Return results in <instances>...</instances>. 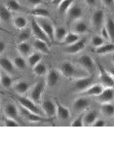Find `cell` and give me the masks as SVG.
<instances>
[{"instance_id": "cell-1", "label": "cell", "mask_w": 114, "mask_h": 146, "mask_svg": "<svg viewBox=\"0 0 114 146\" xmlns=\"http://www.w3.org/2000/svg\"><path fill=\"white\" fill-rule=\"evenodd\" d=\"M98 68H99V77L101 84L103 85L104 88H113L114 78L112 75L110 74V72H108L107 70H106L103 65L99 64V63H98Z\"/></svg>"}, {"instance_id": "cell-2", "label": "cell", "mask_w": 114, "mask_h": 146, "mask_svg": "<svg viewBox=\"0 0 114 146\" xmlns=\"http://www.w3.org/2000/svg\"><path fill=\"white\" fill-rule=\"evenodd\" d=\"M45 89V83L44 81H39L31 88V90L29 92V95L28 98L30 100H32L34 102L39 103L41 101L42 95H43V92Z\"/></svg>"}, {"instance_id": "cell-3", "label": "cell", "mask_w": 114, "mask_h": 146, "mask_svg": "<svg viewBox=\"0 0 114 146\" xmlns=\"http://www.w3.org/2000/svg\"><path fill=\"white\" fill-rule=\"evenodd\" d=\"M78 63L86 70L87 72H89L90 74H94L95 70H96V62L93 60L90 56L88 55H83L78 58Z\"/></svg>"}, {"instance_id": "cell-4", "label": "cell", "mask_w": 114, "mask_h": 146, "mask_svg": "<svg viewBox=\"0 0 114 146\" xmlns=\"http://www.w3.org/2000/svg\"><path fill=\"white\" fill-rule=\"evenodd\" d=\"M18 101L21 104V106H23V108H25V109L29 110V111H31V112L37 113V114L42 115V112H41V110L39 109V107H38L37 103L34 102L32 100H30L29 98L20 96V98H18Z\"/></svg>"}, {"instance_id": "cell-5", "label": "cell", "mask_w": 114, "mask_h": 146, "mask_svg": "<svg viewBox=\"0 0 114 146\" xmlns=\"http://www.w3.org/2000/svg\"><path fill=\"white\" fill-rule=\"evenodd\" d=\"M37 22L40 25V27H42V29L44 30V32L46 33L47 36L49 37L50 40L55 39V28L52 25V23L50 22L47 18H38Z\"/></svg>"}, {"instance_id": "cell-6", "label": "cell", "mask_w": 114, "mask_h": 146, "mask_svg": "<svg viewBox=\"0 0 114 146\" xmlns=\"http://www.w3.org/2000/svg\"><path fill=\"white\" fill-rule=\"evenodd\" d=\"M93 83H94L93 76L77 79L73 85V90L75 92H85L91 85H93Z\"/></svg>"}, {"instance_id": "cell-7", "label": "cell", "mask_w": 114, "mask_h": 146, "mask_svg": "<svg viewBox=\"0 0 114 146\" xmlns=\"http://www.w3.org/2000/svg\"><path fill=\"white\" fill-rule=\"evenodd\" d=\"M30 29H31L32 34L36 37L37 39H41L44 41L48 42L51 41L49 39V37L47 36L46 33L44 32V30L42 29V27H40V25L38 23L37 20H31V25H30Z\"/></svg>"}, {"instance_id": "cell-8", "label": "cell", "mask_w": 114, "mask_h": 146, "mask_svg": "<svg viewBox=\"0 0 114 146\" xmlns=\"http://www.w3.org/2000/svg\"><path fill=\"white\" fill-rule=\"evenodd\" d=\"M42 111L48 118H53L57 115V104L56 101L45 100L42 102Z\"/></svg>"}, {"instance_id": "cell-9", "label": "cell", "mask_w": 114, "mask_h": 146, "mask_svg": "<svg viewBox=\"0 0 114 146\" xmlns=\"http://www.w3.org/2000/svg\"><path fill=\"white\" fill-rule=\"evenodd\" d=\"M59 70H60L61 74L63 77H66V78H71V77L75 76L76 74V69L74 65L69 62H65L61 63L60 67H59Z\"/></svg>"}, {"instance_id": "cell-10", "label": "cell", "mask_w": 114, "mask_h": 146, "mask_svg": "<svg viewBox=\"0 0 114 146\" xmlns=\"http://www.w3.org/2000/svg\"><path fill=\"white\" fill-rule=\"evenodd\" d=\"M86 39L83 38V39H79L77 42H75L74 44H71V45L67 46L65 48V53L67 54H77L79 52H81L83 49L86 47Z\"/></svg>"}, {"instance_id": "cell-11", "label": "cell", "mask_w": 114, "mask_h": 146, "mask_svg": "<svg viewBox=\"0 0 114 146\" xmlns=\"http://www.w3.org/2000/svg\"><path fill=\"white\" fill-rule=\"evenodd\" d=\"M21 109H22V113L25 115V118H27L29 122H31V123H40V122L47 121V119H45L42 115L29 111V110L25 109V108H23V106Z\"/></svg>"}, {"instance_id": "cell-12", "label": "cell", "mask_w": 114, "mask_h": 146, "mask_svg": "<svg viewBox=\"0 0 114 146\" xmlns=\"http://www.w3.org/2000/svg\"><path fill=\"white\" fill-rule=\"evenodd\" d=\"M104 23V13L103 10H96L93 13L92 16V23L95 28L99 29V28L103 27Z\"/></svg>"}, {"instance_id": "cell-13", "label": "cell", "mask_w": 114, "mask_h": 146, "mask_svg": "<svg viewBox=\"0 0 114 146\" xmlns=\"http://www.w3.org/2000/svg\"><path fill=\"white\" fill-rule=\"evenodd\" d=\"M97 100L101 103H105V102H110V101H112L114 100V89L104 88L103 93L97 96Z\"/></svg>"}, {"instance_id": "cell-14", "label": "cell", "mask_w": 114, "mask_h": 146, "mask_svg": "<svg viewBox=\"0 0 114 146\" xmlns=\"http://www.w3.org/2000/svg\"><path fill=\"white\" fill-rule=\"evenodd\" d=\"M32 47L36 52H39V53L43 54V55H48L50 53V48L48 46V43L46 41H44V40L36 38L33 41Z\"/></svg>"}, {"instance_id": "cell-15", "label": "cell", "mask_w": 114, "mask_h": 146, "mask_svg": "<svg viewBox=\"0 0 114 146\" xmlns=\"http://www.w3.org/2000/svg\"><path fill=\"white\" fill-rule=\"evenodd\" d=\"M57 104V116H58L59 119L61 120H67L70 117V111L67 107H65V105L61 104L57 100H55Z\"/></svg>"}, {"instance_id": "cell-16", "label": "cell", "mask_w": 114, "mask_h": 146, "mask_svg": "<svg viewBox=\"0 0 114 146\" xmlns=\"http://www.w3.org/2000/svg\"><path fill=\"white\" fill-rule=\"evenodd\" d=\"M83 11L78 5H72L67 11V16L69 21H79L82 17Z\"/></svg>"}, {"instance_id": "cell-17", "label": "cell", "mask_w": 114, "mask_h": 146, "mask_svg": "<svg viewBox=\"0 0 114 146\" xmlns=\"http://www.w3.org/2000/svg\"><path fill=\"white\" fill-rule=\"evenodd\" d=\"M0 64H1V68L4 72L7 73V74H13L14 70H15V64L12 62L11 60L7 58H1V60H0Z\"/></svg>"}, {"instance_id": "cell-18", "label": "cell", "mask_w": 114, "mask_h": 146, "mask_svg": "<svg viewBox=\"0 0 114 146\" xmlns=\"http://www.w3.org/2000/svg\"><path fill=\"white\" fill-rule=\"evenodd\" d=\"M4 114L10 118L18 119L19 118V109L14 103H7L4 107Z\"/></svg>"}, {"instance_id": "cell-19", "label": "cell", "mask_w": 114, "mask_h": 146, "mask_svg": "<svg viewBox=\"0 0 114 146\" xmlns=\"http://www.w3.org/2000/svg\"><path fill=\"white\" fill-rule=\"evenodd\" d=\"M59 82V73L54 69L49 70L46 75V84L47 86L52 88V87L56 86Z\"/></svg>"}, {"instance_id": "cell-20", "label": "cell", "mask_w": 114, "mask_h": 146, "mask_svg": "<svg viewBox=\"0 0 114 146\" xmlns=\"http://www.w3.org/2000/svg\"><path fill=\"white\" fill-rule=\"evenodd\" d=\"M90 105V101L87 98H78L73 102V108L77 111H83Z\"/></svg>"}, {"instance_id": "cell-21", "label": "cell", "mask_w": 114, "mask_h": 146, "mask_svg": "<svg viewBox=\"0 0 114 146\" xmlns=\"http://www.w3.org/2000/svg\"><path fill=\"white\" fill-rule=\"evenodd\" d=\"M95 52H96L98 55H108V54L114 53V44L112 43H104L103 45L98 47V48H95Z\"/></svg>"}, {"instance_id": "cell-22", "label": "cell", "mask_w": 114, "mask_h": 146, "mask_svg": "<svg viewBox=\"0 0 114 146\" xmlns=\"http://www.w3.org/2000/svg\"><path fill=\"white\" fill-rule=\"evenodd\" d=\"M14 90L19 95H23L30 90V84L25 81H19L14 85Z\"/></svg>"}, {"instance_id": "cell-23", "label": "cell", "mask_w": 114, "mask_h": 146, "mask_svg": "<svg viewBox=\"0 0 114 146\" xmlns=\"http://www.w3.org/2000/svg\"><path fill=\"white\" fill-rule=\"evenodd\" d=\"M103 89H104V87L101 84H93L85 91V93H86V95L88 96H98L103 93Z\"/></svg>"}, {"instance_id": "cell-24", "label": "cell", "mask_w": 114, "mask_h": 146, "mask_svg": "<svg viewBox=\"0 0 114 146\" xmlns=\"http://www.w3.org/2000/svg\"><path fill=\"white\" fill-rule=\"evenodd\" d=\"M31 45L28 43L27 41L25 42H20L17 46V49H18V52L21 54L23 56H27L28 55H30V52H31Z\"/></svg>"}, {"instance_id": "cell-25", "label": "cell", "mask_w": 114, "mask_h": 146, "mask_svg": "<svg viewBox=\"0 0 114 146\" xmlns=\"http://www.w3.org/2000/svg\"><path fill=\"white\" fill-rule=\"evenodd\" d=\"M42 55H43V54L39 53V52H35V53L30 54L27 58V62H28V64H29V66H31L33 68L36 64L41 62Z\"/></svg>"}, {"instance_id": "cell-26", "label": "cell", "mask_w": 114, "mask_h": 146, "mask_svg": "<svg viewBox=\"0 0 114 146\" xmlns=\"http://www.w3.org/2000/svg\"><path fill=\"white\" fill-rule=\"evenodd\" d=\"M88 31V25L86 23L83 22V21H76V23L73 25V32L75 33L82 35L85 34Z\"/></svg>"}, {"instance_id": "cell-27", "label": "cell", "mask_w": 114, "mask_h": 146, "mask_svg": "<svg viewBox=\"0 0 114 146\" xmlns=\"http://www.w3.org/2000/svg\"><path fill=\"white\" fill-rule=\"evenodd\" d=\"M80 39V35L75 33V32H67V34H66L65 38L63 39V41L61 42V43L63 44V45H66V46H69L71 44H74L75 42H77L78 40Z\"/></svg>"}, {"instance_id": "cell-28", "label": "cell", "mask_w": 114, "mask_h": 146, "mask_svg": "<svg viewBox=\"0 0 114 146\" xmlns=\"http://www.w3.org/2000/svg\"><path fill=\"white\" fill-rule=\"evenodd\" d=\"M98 119V113L96 111H89L84 115V124L85 126H93V124Z\"/></svg>"}, {"instance_id": "cell-29", "label": "cell", "mask_w": 114, "mask_h": 146, "mask_svg": "<svg viewBox=\"0 0 114 146\" xmlns=\"http://www.w3.org/2000/svg\"><path fill=\"white\" fill-rule=\"evenodd\" d=\"M101 109L103 114H104L107 117H111L114 115V105L110 102H105V103H101Z\"/></svg>"}, {"instance_id": "cell-30", "label": "cell", "mask_w": 114, "mask_h": 146, "mask_svg": "<svg viewBox=\"0 0 114 146\" xmlns=\"http://www.w3.org/2000/svg\"><path fill=\"white\" fill-rule=\"evenodd\" d=\"M66 34H67V31L63 27H58L55 28V40H57L58 42H63Z\"/></svg>"}, {"instance_id": "cell-31", "label": "cell", "mask_w": 114, "mask_h": 146, "mask_svg": "<svg viewBox=\"0 0 114 146\" xmlns=\"http://www.w3.org/2000/svg\"><path fill=\"white\" fill-rule=\"evenodd\" d=\"M33 72L36 76H44V75H47L48 73V69H47V66L44 64L43 62H39L38 64L35 65L33 67Z\"/></svg>"}, {"instance_id": "cell-32", "label": "cell", "mask_w": 114, "mask_h": 146, "mask_svg": "<svg viewBox=\"0 0 114 146\" xmlns=\"http://www.w3.org/2000/svg\"><path fill=\"white\" fill-rule=\"evenodd\" d=\"M74 0H63L58 6V10L61 14L67 13V11L70 9V7L73 5Z\"/></svg>"}, {"instance_id": "cell-33", "label": "cell", "mask_w": 114, "mask_h": 146, "mask_svg": "<svg viewBox=\"0 0 114 146\" xmlns=\"http://www.w3.org/2000/svg\"><path fill=\"white\" fill-rule=\"evenodd\" d=\"M31 15L34 17L38 18H48L50 16V13L48 10L44 8H40V7H36L31 11Z\"/></svg>"}, {"instance_id": "cell-34", "label": "cell", "mask_w": 114, "mask_h": 146, "mask_svg": "<svg viewBox=\"0 0 114 146\" xmlns=\"http://www.w3.org/2000/svg\"><path fill=\"white\" fill-rule=\"evenodd\" d=\"M104 27L106 28L109 35V39L114 40V21L112 19L108 18L104 23Z\"/></svg>"}, {"instance_id": "cell-35", "label": "cell", "mask_w": 114, "mask_h": 146, "mask_svg": "<svg viewBox=\"0 0 114 146\" xmlns=\"http://www.w3.org/2000/svg\"><path fill=\"white\" fill-rule=\"evenodd\" d=\"M27 20L25 17H17L14 20V27L20 30H23L27 27Z\"/></svg>"}, {"instance_id": "cell-36", "label": "cell", "mask_w": 114, "mask_h": 146, "mask_svg": "<svg viewBox=\"0 0 114 146\" xmlns=\"http://www.w3.org/2000/svg\"><path fill=\"white\" fill-rule=\"evenodd\" d=\"M13 62H14V64H15V67L17 69L23 70L27 67V62H25V58H23V56H16V58L13 60Z\"/></svg>"}, {"instance_id": "cell-37", "label": "cell", "mask_w": 114, "mask_h": 146, "mask_svg": "<svg viewBox=\"0 0 114 146\" xmlns=\"http://www.w3.org/2000/svg\"><path fill=\"white\" fill-rule=\"evenodd\" d=\"M13 84V80L12 77L10 76V74H3L1 76V86L5 89H9Z\"/></svg>"}, {"instance_id": "cell-38", "label": "cell", "mask_w": 114, "mask_h": 146, "mask_svg": "<svg viewBox=\"0 0 114 146\" xmlns=\"http://www.w3.org/2000/svg\"><path fill=\"white\" fill-rule=\"evenodd\" d=\"M0 16H1V20L3 22H9L11 19V11L8 9L7 6L2 5L1 11H0Z\"/></svg>"}, {"instance_id": "cell-39", "label": "cell", "mask_w": 114, "mask_h": 146, "mask_svg": "<svg viewBox=\"0 0 114 146\" xmlns=\"http://www.w3.org/2000/svg\"><path fill=\"white\" fill-rule=\"evenodd\" d=\"M7 7L10 11L14 12H19L22 10V6L17 0H9L8 3H7Z\"/></svg>"}, {"instance_id": "cell-40", "label": "cell", "mask_w": 114, "mask_h": 146, "mask_svg": "<svg viewBox=\"0 0 114 146\" xmlns=\"http://www.w3.org/2000/svg\"><path fill=\"white\" fill-rule=\"evenodd\" d=\"M91 44L94 48H98V47L103 45L104 44V39L103 36H99V35H95L91 40Z\"/></svg>"}, {"instance_id": "cell-41", "label": "cell", "mask_w": 114, "mask_h": 146, "mask_svg": "<svg viewBox=\"0 0 114 146\" xmlns=\"http://www.w3.org/2000/svg\"><path fill=\"white\" fill-rule=\"evenodd\" d=\"M71 127H84V114H81L71 122Z\"/></svg>"}, {"instance_id": "cell-42", "label": "cell", "mask_w": 114, "mask_h": 146, "mask_svg": "<svg viewBox=\"0 0 114 146\" xmlns=\"http://www.w3.org/2000/svg\"><path fill=\"white\" fill-rule=\"evenodd\" d=\"M30 32H31V29H23L21 31V33L19 34V39H20V42H25L27 41L30 37Z\"/></svg>"}, {"instance_id": "cell-43", "label": "cell", "mask_w": 114, "mask_h": 146, "mask_svg": "<svg viewBox=\"0 0 114 146\" xmlns=\"http://www.w3.org/2000/svg\"><path fill=\"white\" fill-rule=\"evenodd\" d=\"M3 122H4V125H5L6 127H19V126H20L18 122H17L16 119L10 118V117L4 118Z\"/></svg>"}, {"instance_id": "cell-44", "label": "cell", "mask_w": 114, "mask_h": 146, "mask_svg": "<svg viewBox=\"0 0 114 146\" xmlns=\"http://www.w3.org/2000/svg\"><path fill=\"white\" fill-rule=\"evenodd\" d=\"M27 2L28 4H29L30 6L34 7V8H36L40 5V4L42 3V0H27Z\"/></svg>"}, {"instance_id": "cell-45", "label": "cell", "mask_w": 114, "mask_h": 146, "mask_svg": "<svg viewBox=\"0 0 114 146\" xmlns=\"http://www.w3.org/2000/svg\"><path fill=\"white\" fill-rule=\"evenodd\" d=\"M93 126L94 127H104L105 126V121L103 119H97L96 122H95L94 124H93Z\"/></svg>"}, {"instance_id": "cell-46", "label": "cell", "mask_w": 114, "mask_h": 146, "mask_svg": "<svg viewBox=\"0 0 114 146\" xmlns=\"http://www.w3.org/2000/svg\"><path fill=\"white\" fill-rule=\"evenodd\" d=\"M101 36H103V39H107V40H110L109 39V35H108V32L106 30V28L104 27V25L101 27Z\"/></svg>"}, {"instance_id": "cell-47", "label": "cell", "mask_w": 114, "mask_h": 146, "mask_svg": "<svg viewBox=\"0 0 114 146\" xmlns=\"http://www.w3.org/2000/svg\"><path fill=\"white\" fill-rule=\"evenodd\" d=\"M6 47H7V44L3 41V40H1V41H0V53L3 54L6 49Z\"/></svg>"}, {"instance_id": "cell-48", "label": "cell", "mask_w": 114, "mask_h": 146, "mask_svg": "<svg viewBox=\"0 0 114 146\" xmlns=\"http://www.w3.org/2000/svg\"><path fill=\"white\" fill-rule=\"evenodd\" d=\"M103 2L104 5L107 6V7L112 6L114 4V0H103Z\"/></svg>"}, {"instance_id": "cell-49", "label": "cell", "mask_w": 114, "mask_h": 146, "mask_svg": "<svg viewBox=\"0 0 114 146\" xmlns=\"http://www.w3.org/2000/svg\"><path fill=\"white\" fill-rule=\"evenodd\" d=\"M86 4L88 6H91V7H94L96 5V0H85Z\"/></svg>"}, {"instance_id": "cell-50", "label": "cell", "mask_w": 114, "mask_h": 146, "mask_svg": "<svg viewBox=\"0 0 114 146\" xmlns=\"http://www.w3.org/2000/svg\"><path fill=\"white\" fill-rule=\"evenodd\" d=\"M61 1H63V0H52V3L55 4V5H57V6H59Z\"/></svg>"}, {"instance_id": "cell-51", "label": "cell", "mask_w": 114, "mask_h": 146, "mask_svg": "<svg viewBox=\"0 0 114 146\" xmlns=\"http://www.w3.org/2000/svg\"><path fill=\"white\" fill-rule=\"evenodd\" d=\"M109 72H110V74L112 75V76H113V78H114V67L110 68V69H109Z\"/></svg>"}, {"instance_id": "cell-52", "label": "cell", "mask_w": 114, "mask_h": 146, "mask_svg": "<svg viewBox=\"0 0 114 146\" xmlns=\"http://www.w3.org/2000/svg\"><path fill=\"white\" fill-rule=\"evenodd\" d=\"M111 62L114 64V53H112V56H111Z\"/></svg>"}]
</instances>
